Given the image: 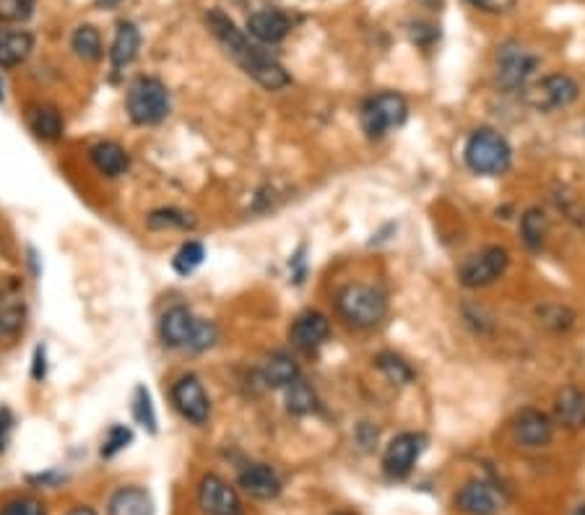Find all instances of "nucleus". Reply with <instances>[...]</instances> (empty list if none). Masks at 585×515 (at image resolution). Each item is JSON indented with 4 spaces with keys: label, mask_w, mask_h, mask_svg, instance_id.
Instances as JSON below:
<instances>
[{
    "label": "nucleus",
    "mask_w": 585,
    "mask_h": 515,
    "mask_svg": "<svg viewBox=\"0 0 585 515\" xmlns=\"http://www.w3.org/2000/svg\"><path fill=\"white\" fill-rule=\"evenodd\" d=\"M206 24L208 29L216 34V40L227 47V53L240 63L242 71H245L247 76H253L263 89H268V92H279V89L289 86V73H286L271 55H266L258 45H253V42L247 40L245 34L234 27V21L229 19V16H224L221 11H211V14L206 16Z\"/></svg>",
    "instance_id": "f257e3e1"
},
{
    "label": "nucleus",
    "mask_w": 585,
    "mask_h": 515,
    "mask_svg": "<svg viewBox=\"0 0 585 515\" xmlns=\"http://www.w3.org/2000/svg\"><path fill=\"white\" fill-rule=\"evenodd\" d=\"M159 336L169 349L206 352L219 341V328L211 320L195 318L188 307H169L159 320Z\"/></svg>",
    "instance_id": "f03ea898"
},
{
    "label": "nucleus",
    "mask_w": 585,
    "mask_h": 515,
    "mask_svg": "<svg viewBox=\"0 0 585 515\" xmlns=\"http://www.w3.org/2000/svg\"><path fill=\"white\" fill-rule=\"evenodd\" d=\"M468 170L474 175L500 177L510 170L513 164V149L507 144V138L500 136L492 128H479L468 136L466 149H463Z\"/></svg>",
    "instance_id": "7ed1b4c3"
},
{
    "label": "nucleus",
    "mask_w": 585,
    "mask_h": 515,
    "mask_svg": "<svg viewBox=\"0 0 585 515\" xmlns=\"http://www.w3.org/2000/svg\"><path fill=\"white\" fill-rule=\"evenodd\" d=\"M338 315L349 323L351 328H375L388 313V300L385 294L370 284H346L336 294Z\"/></svg>",
    "instance_id": "20e7f679"
},
{
    "label": "nucleus",
    "mask_w": 585,
    "mask_h": 515,
    "mask_svg": "<svg viewBox=\"0 0 585 515\" xmlns=\"http://www.w3.org/2000/svg\"><path fill=\"white\" fill-rule=\"evenodd\" d=\"M409 118V102L398 92H380L372 94L362 105L359 112V123H362L364 136L370 141L388 136L390 131H396Z\"/></svg>",
    "instance_id": "39448f33"
},
{
    "label": "nucleus",
    "mask_w": 585,
    "mask_h": 515,
    "mask_svg": "<svg viewBox=\"0 0 585 515\" xmlns=\"http://www.w3.org/2000/svg\"><path fill=\"white\" fill-rule=\"evenodd\" d=\"M125 105H128L130 120L136 125H156L162 123L169 115V92L167 86L162 84L154 76H141L130 84L128 97H125Z\"/></svg>",
    "instance_id": "423d86ee"
},
{
    "label": "nucleus",
    "mask_w": 585,
    "mask_h": 515,
    "mask_svg": "<svg viewBox=\"0 0 585 515\" xmlns=\"http://www.w3.org/2000/svg\"><path fill=\"white\" fill-rule=\"evenodd\" d=\"M580 97L578 81L570 79L567 73H552L526 89V102L536 112H557L570 107Z\"/></svg>",
    "instance_id": "0eeeda50"
},
{
    "label": "nucleus",
    "mask_w": 585,
    "mask_h": 515,
    "mask_svg": "<svg viewBox=\"0 0 585 515\" xmlns=\"http://www.w3.org/2000/svg\"><path fill=\"white\" fill-rule=\"evenodd\" d=\"M539 68V58L528 53L526 47H520L518 42H505L497 50V84L505 92H518L526 89L531 76Z\"/></svg>",
    "instance_id": "6e6552de"
},
{
    "label": "nucleus",
    "mask_w": 585,
    "mask_h": 515,
    "mask_svg": "<svg viewBox=\"0 0 585 515\" xmlns=\"http://www.w3.org/2000/svg\"><path fill=\"white\" fill-rule=\"evenodd\" d=\"M510 266V255L505 248H484L479 253L468 255L466 261L461 263V271H458V279L466 289H484L489 284L500 279L502 274Z\"/></svg>",
    "instance_id": "1a4fd4ad"
},
{
    "label": "nucleus",
    "mask_w": 585,
    "mask_h": 515,
    "mask_svg": "<svg viewBox=\"0 0 585 515\" xmlns=\"http://www.w3.org/2000/svg\"><path fill=\"white\" fill-rule=\"evenodd\" d=\"M172 404L180 411L182 419H188L195 427H203L211 417V401L203 388V383L195 375H182L175 385H172Z\"/></svg>",
    "instance_id": "9d476101"
},
{
    "label": "nucleus",
    "mask_w": 585,
    "mask_h": 515,
    "mask_svg": "<svg viewBox=\"0 0 585 515\" xmlns=\"http://www.w3.org/2000/svg\"><path fill=\"white\" fill-rule=\"evenodd\" d=\"M424 435L419 432H401L388 443L383 453V469L390 479H406L416 466L424 450Z\"/></svg>",
    "instance_id": "9b49d317"
},
{
    "label": "nucleus",
    "mask_w": 585,
    "mask_h": 515,
    "mask_svg": "<svg viewBox=\"0 0 585 515\" xmlns=\"http://www.w3.org/2000/svg\"><path fill=\"white\" fill-rule=\"evenodd\" d=\"M198 502H201L206 515H242V502L237 489L216 474H206L201 479Z\"/></svg>",
    "instance_id": "f8f14e48"
},
{
    "label": "nucleus",
    "mask_w": 585,
    "mask_h": 515,
    "mask_svg": "<svg viewBox=\"0 0 585 515\" xmlns=\"http://www.w3.org/2000/svg\"><path fill=\"white\" fill-rule=\"evenodd\" d=\"M331 336V320L325 318L318 310H305L302 315H297L289 328V341L297 352L312 354L318 352L320 346L328 341Z\"/></svg>",
    "instance_id": "ddd939ff"
},
{
    "label": "nucleus",
    "mask_w": 585,
    "mask_h": 515,
    "mask_svg": "<svg viewBox=\"0 0 585 515\" xmlns=\"http://www.w3.org/2000/svg\"><path fill=\"white\" fill-rule=\"evenodd\" d=\"M455 505L466 515H497L502 505H505V500H502L494 484L474 479V482L463 484L461 492L455 495Z\"/></svg>",
    "instance_id": "4468645a"
},
{
    "label": "nucleus",
    "mask_w": 585,
    "mask_h": 515,
    "mask_svg": "<svg viewBox=\"0 0 585 515\" xmlns=\"http://www.w3.org/2000/svg\"><path fill=\"white\" fill-rule=\"evenodd\" d=\"M513 432L515 440H518L523 448H544V445L552 443L554 424L552 419L546 417L544 411L523 409L518 417H515Z\"/></svg>",
    "instance_id": "2eb2a0df"
},
{
    "label": "nucleus",
    "mask_w": 585,
    "mask_h": 515,
    "mask_svg": "<svg viewBox=\"0 0 585 515\" xmlns=\"http://www.w3.org/2000/svg\"><path fill=\"white\" fill-rule=\"evenodd\" d=\"M247 32L263 45H276L292 32V21L279 8H263V11H255L247 19Z\"/></svg>",
    "instance_id": "dca6fc26"
},
{
    "label": "nucleus",
    "mask_w": 585,
    "mask_h": 515,
    "mask_svg": "<svg viewBox=\"0 0 585 515\" xmlns=\"http://www.w3.org/2000/svg\"><path fill=\"white\" fill-rule=\"evenodd\" d=\"M240 487L255 500H273L281 492V479L266 463H250L240 474Z\"/></svg>",
    "instance_id": "f3484780"
},
{
    "label": "nucleus",
    "mask_w": 585,
    "mask_h": 515,
    "mask_svg": "<svg viewBox=\"0 0 585 515\" xmlns=\"http://www.w3.org/2000/svg\"><path fill=\"white\" fill-rule=\"evenodd\" d=\"M554 419L562 424L565 430H583L585 427V391L567 385L554 398Z\"/></svg>",
    "instance_id": "a211bd4d"
},
{
    "label": "nucleus",
    "mask_w": 585,
    "mask_h": 515,
    "mask_svg": "<svg viewBox=\"0 0 585 515\" xmlns=\"http://www.w3.org/2000/svg\"><path fill=\"white\" fill-rule=\"evenodd\" d=\"M34 50V37L26 29H0V66H21Z\"/></svg>",
    "instance_id": "6ab92c4d"
},
{
    "label": "nucleus",
    "mask_w": 585,
    "mask_h": 515,
    "mask_svg": "<svg viewBox=\"0 0 585 515\" xmlns=\"http://www.w3.org/2000/svg\"><path fill=\"white\" fill-rule=\"evenodd\" d=\"M138 47H141V32H138L136 24H130V21H123L120 27H117L115 40H112V68L115 71H123L128 68L138 55Z\"/></svg>",
    "instance_id": "aec40b11"
},
{
    "label": "nucleus",
    "mask_w": 585,
    "mask_h": 515,
    "mask_svg": "<svg viewBox=\"0 0 585 515\" xmlns=\"http://www.w3.org/2000/svg\"><path fill=\"white\" fill-rule=\"evenodd\" d=\"M26 125L39 141H58L63 136V118L50 105H32L26 110Z\"/></svg>",
    "instance_id": "412c9836"
},
{
    "label": "nucleus",
    "mask_w": 585,
    "mask_h": 515,
    "mask_svg": "<svg viewBox=\"0 0 585 515\" xmlns=\"http://www.w3.org/2000/svg\"><path fill=\"white\" fill-rule=\"evenodd\" d=\"M107 515H154V500L146 489L123 487L112 495Z\"/></svg>",
    "instance_id": "4be33fe9"
},
{
    "label": "nucleus",
    "mask_w": 585,
    "mask_h": 515,
    "mask_svg": "<svg viewBox=\"0 0 585 515\" xmlns=\"http://www.w3.org/2000/svg\"><path fill=\"white\" fill-rule=\"evenodd\" d=\"M26 305L24 294L16 287L0 289V336H13L24 326Z\"/></svg>",
    "instance_id": "5701e85b"
},
{
    "label": "nucleus",
    "mask_w": 585,
    "mask_h": 515,
    "mask_svg": "<svg viewBox=\"0 0 585 515\" xmlns=\"http://www.w3.org/2000/svg\"><path fill=\"white\" fill-rule=\"evenodd\" d=\"M89 157H91V162H94V167L107 177L123 175L130 164L128 151H125L120 144H112V141H102V144L91 146Z\"/></svg>",
    "instance_id": "b1692460"
},
{
    "label": "nucleus",
    "mask_w": 585,
    "mask_h": 515,
    "mask_svg": "<svg viewBox=\"0 0 585 515\" xmlns=\"http://www.w3.org/2000/svg\"><path fill=\"white\" fill-rule=\"evenodd\" d=\"M299 378V365L294 362V357L289 354L279 352L271 354L266 359V365H263V383L268 388H286V385H292L294 380Z\"/></svg>",
    "instance_id": "393cba45"
},
{
    "label": "nucleus",
    "mask_w": 585,
    "mask_h": 515,
    "mask_svg": "<svg viewBox=\"0 0 585 515\" xmlns=\"http://www.w3.org/2000/svg\"><path fill=\"white\" fill-rule=\"evenodd\" d=\"M286 411L294 414V417H307V414H315L320 406L318 393L307 380L297 378L292 385H286Z\"/></svg>",
    "instance_id": "a878e982"
},
{
    "label": "nucleus",
    "mask_w": 585,
    "mask_h": 515,
    "mask_svg": "<svg viewBox=\"0 0 585 515\" xmlns=\"http://www.w3.org/2000/svg\"><path fill=\"white\" fill-rule=\"evenodd\" d=\"M546 232H549V222L541 209H528L520 216V237L526 242L528 250H541L546 242Z\"/></svg>",
    "instance_id": "bb28decb"
},
{
    "label": "nucleus",
    "mask_w": 585,
    "mask_h": 515,
    "mask_svg": "<svg viewBox=\"0 0 585 515\" xmlns=\"http://www.w3.org/2000/svg\"><path fill=\"white\" fill-rule=\"evenodd\" d=\"M375 367L383 372L385 378L393 385H409L414 380V370L409 367V362L393 352H383L375 357Z\"/></svg>",
    "instance_id": "cd10ccee"
},
{
    "label": "nucleus",
    "mask_w": 585,
    "mask_h": 515,
    "mask_svg": "<svg viewBox=\"0 0 585 515\" xmlns=\"http://www.w3.org/2000/svg\"><path fill=\"white\" fill-rule=\"evenodd\" d=\"M71 45H73V50H76L78 58H84V60L102 58V37H99L97 29L89 27V24H84V27H78L76 32H73Z\"/></svg>",
    "instance_id": "c85d7f7f"
},
{
    "label": "nucleus",
    "mask_w": 585,
    "mask_h": 515,
    "mask_svg": "<svg viewBox=\"0 0 585 515\" xmlns=\"http://www.w3.org/2000/svg\"><path fill=\"white\" fill-rule=\"evenodd\" d=\"M203 258H206V250H203L201 242H185L177 255L172 258V268H175L180 276H190L195 268L201 266Z\"/></svg>",
    "instance_id": "c756f323"
},
{
    "label": "nucleus",
    "mask_w": 585,
    "mask_h": 515,
    "mask_svg": "<svg viewBox=\"0 0 585 515\" xmlns=\"http://www.w3.org/2000/svg\"><path fill=\"white\" fill-rule=\"evenodd\" d=\"M146 222H149L151 229H193L195 227L193 216L177 209L151 211Z\"/></svg>",
    "instance_id": "7c9ffc66"
},
{
    "label": "nucleus",
    "mask_w": 585,
    "mask_h": 515,
    "mask_svg": "<svg viewBox=\"0 0 585 515\" xmlns=\"http://www.w3.org/2000/svg\"><path fill=\"white\" fill-rule=\"evenodd\" d=\"M133 414H136V422L143 424L149 432H156V414L154 404H151V393L138 385L136 396H133Z\"/></svg>",
    "instance_id": "2f4dec72"
},
{
    "label": "nucleus",
    "mask_w": 585,
    "mask_h": 515,
    "mask_svg": "<svg viewBox=\"0 0 585 515\" xmlns=\"http://www.w3.org/2000/svg\"><path fill=\"white\" fill-rule=\"evenodd\" d=\"M34 14V0H0V21L21 24Z\"/></svg>",
    "instance_id": "473e14b6"
},
{
    "label": "nucleus",
    "mask_w": 585,
    "mask_h": 515,
    "mask_svg": "<svg viewBox=\"0 0 585 515\" xmlns=\"http://www.w3.org/2000/svg\"><path fill=\"white\" fill-rule=\"evenodd\" d=\"M130 440H133V432H130L128 427H123V424H115V427L110 430V435H107V440H104L102 456L112 458L115 453H120L123 448H128Z\"/></svg>",
    "instance_id": "72a5a7b5"
},
{
    "label": "nucleus",
    "mask_w": 585,
    "mask_h": 515,
    "mask_svg": "<svg viewBox=\"0 0 585 515\" xmlns=\"http://www.w3.org/2000/svg\"><path fill=\"white\" fill-rule=\"evenodd\" d=\"M0 515H45V508L37 500H16L0 510Z\"/></svg>",
    "instance_id": "f704fd0d"
},
{
    "label": "nucleus",
    "mask_w": 585,
    "mask_h": 515,
    "mask_svg": "<svg viewBox=\"0 0 585 515\" xmlns=\"http://www.w3.org/2000/svg\"><path fill=\"white\" fill-rule=\"evenodd\" d=\"M466 3H471L484 14H507L515 6V0H466Z\"/></svg>",
    "instance_id": "c9c22d12"
},
{
    "label": "nucleus",
    "mask_w": 585,
    "mask_h": 515,
    "mask_svg": "<svg viewBox=\"0 0 585 515\" xmlns=\"http://www.w3.org/2000/svg\"><path fill=\"white\" fill-rule=\"evenodd\" d=\"M13 427H16V419H13L11 409H0V453L8 448V443H11V435H13Z\"/></svg>",
    "instance_id": "e433bc0d"
},
{
    "label": "nucleus",
    "mask_w": 585,
    "mask_h": 515,
    "mask_svg": "<svg viewBox=\"0 0 585 515\" xmlns=\"http://www.w3.org/2000/svg\"><path fill=\"white\" fill-rule=\"evenodd\" d=\"M289 268H294L292 271L294 284H302V281H305V245L294 253V258L289 261Z\"/></svg>",
    "instance_id": "4c0bfd02"
},
{
    "label": "nucleus",
    "mask_w": 585,
    "mask_h": 515,
    "mask_svg": "<svg viewBox=\"0 0 585 515\" xmlns=\"http://www.w3.org/2000/svg\"><path fill=\"white\" fill-rule=\"evenodd\" d=\"M45 372H47V367H45V349L39 346L37 354H34V370H32L34 380H42V378H45Z\"/></svg>",
    "instance_id": "58836bf2"
},
{
    "label": "nucleus",
    "mask_w": 585,
    "mask_h": 515,
    "mask_svg": "<svg viewBox=\"0 0 585 515\" xmlns=\"http://www.w3.org/2000/svg\"><path fill=\"white\" fill-rule=\"evenodd\" d=\"M68 515H97V513H94L91 508H76V510H71Z\"/></svg>",
    "instance_id": "ea45409f"
},
{
    "label": "nucleus",
    "mask_w": 585,
    "mask_h": 515,
    "mask_svg": "<svg viewBox=\"0 0 585 515\" xmlns=\"http://www.w3.org/2000/svg\"><path fill=\"white\" fill-rule=\"evenodd\" d=\"M117 3H123V0H99V6H104V8H115Z\"/></svg>",
    "instance_id": "a19ab883"
},
{
    "label": "nucleus",
    "mask_w": 585,
    "mask_h": 515,
    "mask_svg": "<svg viewBox=\"0 0 585 515\" xmlns=\"http://www.w3.org/2000/svg\"><path fill=\"white\" fill-rule=\"evenodd\" d=\"M575 515H585V508H580V510H578V513H575Z\"/></svg>",
    "instance_id": "79ce46f5"
},
{
    "label": "nucleus",
    "mask_w": 585,
    "mask_h": 515,
    "mask_svg": "<svg viewBox=\"0 0 585 515\" xmlns=\"http://www.w3.org/2000/svg\"><path fill=\"white\" fill-rule=\"evenodd\" d=\"M0 99H3V84H0Z\"/></svg>",
    "instance_id": "37998d69"
},
{
    "label": "nucleus",
    "mask_w": 585,
    "mask_h": 515,
    "mask_svg": "<svg viewBox=\"0 0 585 515\" xmlns=\"http://www.w3.org/2000/svg\"><path fill=\"white\" fill-rule=\"evenodd\" d=\"M338 515H346V513H338Z\"/></svg>",
    "instance_id": "c03bdc74"
}]
</instances>
